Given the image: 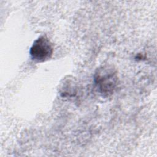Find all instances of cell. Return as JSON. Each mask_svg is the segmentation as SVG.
I'll use <instances>...</instances> for the list:
<instances>
[{"mask_svg": "<svg viewBox=\"0 0 157 157\" xmlns=\"http://www.w3.org/2000/svg\"><path fill=\"white\" fill-rule=\"evenodd\" d=\"M53 48L49 39L42 36L36 39L29 50L33 60L37 62H44L49 59L53 54Z\"/></svg>", "mask_w": 157, "mask_h": 157, "instance_id": "7a4b0ae2", "label": "cell"}, {"mask_svg": "<svg viewBox=\"0 0 157 157\" xmlns=\"http://www.w3.org/2000/svg\"><path fill=\"white\" fill-rule=\"evenodd\" d=\"M94 82L102 96H109L113 94L118 84L117 71L112 66H102L96 71Z\"/></svg>", "mask_w": 157, "mask_h": 157, "instance_id": "6da1fadb", "label": "cell"}]
</instances>
